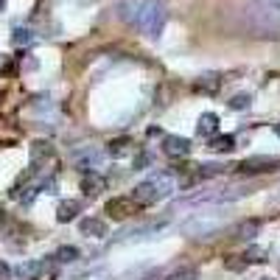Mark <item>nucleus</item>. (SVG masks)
<instances>
[{
  "instance_id": "10",
  "label": "nucleus",
  "mask_w": 280,
  "mask_h": 280,
  "mask_svg": "<svg viewBox=\"0 0 280 280\" xmlns=\"http://www.w3.org/2000/svg\"><path fill=\"white\" fill-rule=\"evenodd\" d=\"M98 160H101V154L95 152V148H84V152H79L76 154V163L81 165V168H95V165H98Z\"/></svg>"
},
{
  "instance_id": "22",
  "label": "nucleus",
  "mask_w": 280,
  "mask_h": 280,
  "mask_svg": "<svg viewBox=\"0 0 280 280\" xmlns=\"http://www.w3.org/2000/svg\"><path fill=\"white\" fill-rule=\"evenodd\" d=\"M227 269H233V272L247 269V261H244V255H233V261H227Z\"/></svg>"
},
{
  "instance_id": "16",
  "label": "nucleus",
  "mask_w": 280,
  "mask_h": 280,
  "mask_svg": "<svg viewBox=\"0 0 280 280\" xmlns=\"http://www.w3.org/2000/svg\"><path fill=\"white\" fill-rule=\"evenodd\" d=\"M261 230V222H255V219H249V222H244L241 227H238V238H255V233Z\"/></svg>"
},
{
  "instance_id": "4",
  "label": "nucleus",
  "mask_w": 280,
  "mask_h": 280,
  "mask_svg": "<svg viewBox=\"0 0 280 280\" xmlns=\"http://www.w3.org/2000/svg\"><path fill=\"white\" fill-rule=\"evenodd\" d=\"M277 165L275 157H247L238 163V171L241 174H261V171H272Z\"/></svg>"
},
{
  "instance_id": "5",
  "label": "nucleus",
  "mask_w": 280,
  "mask_h": 280,
  "mask_svg": "<svg viewBox=\"0 0 280 280\" xmlns=\"http://www.w3.org/2000/svg\"><path fill=\"white\" fill-rule=\"evenodd\" d=\"M163 152L168 154V157H185L190 152V143L185 138H177V135H168V138L163 140Z\"/></svg>"
},
{
  "instance_id": "6",
  "label": "nucleus",
  "mask_w": 280,
  "mask_h": 280,
  "mask_svg": "<svg viewBox=\"0 0 280 280\" xmlns=\"http://www.w3.org/2000/svg\"><path fill=\"white\" fill-rule=\"evenodd\" d=\"M104 188H106V180L101 174H95V171H90V174L81 180V190H84L87 196H98Z\"/></svg>"
},
{
  "instance_id": "7",
  "label": "nucleus",
  "mask_w": 280,
  "mask_h": 280,
  "mask_svg": "<svg viewBox=\"0 0 280 280\" xmlns=\"http://www.w3.org/2000/svg\"><path fill=\"white\" fill-rule=\"evenodd\" d=\"M42 272H45L42 261H28V264H23L20 269H17V277H20V280H39Z\"/></svg>"
},
{
  "instance_id": "1",
  "label": "nucleus",
  "mask_w": 280,
  "mask_h": 280,
  "mask_svg": "<svg viewBox=\"0 0 280 280\" xmlns=\"http://www.w3.org/2000/svg\"><path fill=\"white\" fill-rule=\"evenodd\" d=\"M171 190H174L171 177H168V174H160V177H154V180H148V182H140V185L135 188V196H132V199L138 202V205H152V202L165 199Z\"/></svg>"
},
{
  "instance_id": "28",
  "label": "nucleus",
  "mask_w": 280,
  "mask_h": 280,
  "mask_svg": "<svg viewBox=\"0 0 280 280\" xmlns=\"http://www.w3.org/2000/svg\"><path fill=\"white\" fill-rule=\"evenodd\" d=\"M277 135H280V126H277Z\"/></svg>"
},
{
  "instance_id": "18",
  "label": "nucleus",
  "mask_w": 280,
  "mask_h": 280,
  "mask_svg": "<svg viewBox=\"0 0 280 280\" xmlns=\"http://www.w3.org/2000/svg\"><path fill=\"white\" fill-rule=\"evenodd\" d=\"M196 275H199V272H196L193 266H180V269L171 275V280H196Z\"/></svg>"
},
{
  "instance_id": "17",
  "label": "nucleus",
  "mask_w": 280,
  "mask_h": 280,
  "mask_svg": "<svg viewBox=\"0 0 280 280\" xmlns=\"http://www.w3.org/2000/svg\"><path fill=\"white\" fill-rule=\"evenodd\" d=\"M76 258H79V249L76 247H62L56 252V261H62V264H70V261H76Z\"/></svg>"
},
{
  "instance_id": "2",
  "label": "nucleus",
  "mask_w": 280,
  "mask_h": 280,
  "mask_svg": "<svg viewBox=\"0 0 280 280\" xmlns=\"http://www.w3.org/2000/svg\"><path fill=\"white\" fill-rule=\"evenodd\" d=\"M138 28L143 34H148V37H157L160 31H163V26H165V9H163V3H157V0H146V3L140 6V11H138Z\"/></svg>"
},
{
  "instance_id": "8",
  "label": "nucleus",
  "mask_w": 280,
  "mask_h": 280,
  "mask_svg": "<svg viewBox=\"0 0 280 280\" xmlns=\"http://www.w3.org/2000/svg\"><path fill=\"white\" fill-rule=\"evenodd\" d=\"M81 233L101 238V235H106V224L101 222V219H84V222H81Z\"/></svg>"
},
{
  "instance_id": "26",
  "label": "nucleus",
  "mask_w": 280,
  "mask_h": 280,
  "mask_svg": "<svg viewBox=\"0 0 280 280\" xmlns=\"http://www.w3.org/2000/svg\"><path fill=\"white\" fill-rule=\"evenodd\" d=\"M6 9V0H0V11H3Z\"/></svg>"
},
{
  "instance_id": "14",
  "label": "nucleus",
  "mask_w": 280,
  "mask_h": 280,
  "mask_svg": "<svg viewBox=\"0 0 280 280\" xmlns=\"http://www.w3.org/2000/svg\"><path fill=\"white\" fill-rule=\"evenodd\" d=\"M210 148H216V152H233V148H235V138H233V135H219V138L210 140Z\"/></svg>"
},
{
  "instance_id": "12",
  "label": "nucleus",
  "mask_w": 280,
  "mask_h": 280,
  "mask_svg": "<svg viewBox=\"0 0 280 280\" xmlns=\"http://www.w3.org/2000/svg\"><path fill=\"white\" fill-rule=\"evenodd\" d=\"M76 213H79V202H62L56 210V219L59 222H70V219H76Z\"/></svg>"
},
{
  "instance_id": "27",
  "label": "nucleus",
  "mask_w": 280,
  "mask_h": 280,
  "mask_svg": "<svg viewBox=\"0 0 280 280\" xmlns=\"http://www.w3.org/2000/svg\"><path fill=\"white\" fill-rule=\"evenodd\" d=\"M272 3H275V6H277V9H280V0H272Z\"/></svg>"
},
{
  "instance_id": "3",
  "label": "nucleus",
  "mask_w": 280,
  "mask_h": 280,
  "mask_svg": "<svg viewBox=\"0 0 280 280\" xmlns=\"http://www.w3.org/2000/svg\"><path fill=\"white\" fill-rule=\"evenodd\" d=\"M138 210V202L135 199H126V196H118V199H110L106 202V213H110L112 219H126V216H132V213Z\"/></svg>"
},
{
  "instance_id": "23",
  "label": "nucleus",
  "mask_w": 280,
  "mask_h": 280,
  "mask_svg": "<svg viewBox=\"0 0 280 280\" xmlns=\"http://www.w3.org/2000/svg\"><path fill=\"white\" fill-rule=\"evenodd\" d=\"M261 255H264V252H261V249H247V252H244V261H247V264H255V261H264V258H261Z\"/></svg>"
},
{
  "instance_id": "19",
  "label": "nucleus",
  "mask_w": 280,
  "mask_h": 280,
  "mask_svg": "<svg viewBox=\"0 0 280 280\" xmlns=\"http://www.w3.org/2000/svg\"><path fill=\"white\" fill-rule=\"evenodd\" d=\"M126 146H129V140H126V138L112 140V143H110V154H112V157H121V154L126 152Z\"/></svg>"
},
{
  "instance_id": "15",
  "label": "nucleus",
  "mask_w": 280,
  "mask_h": 280,
  "mask_svg": "<svg viewBox=\"0 0 280 280\" xmlns=\"http://www.w3.org/2000/svg\"><path fill=\"white\" fill-rule=\"evenodd\" d=\"M53 154V148H51V143H45V140H37L31 146V160L34 163H39V160H45V157H51Z\"/></svg>"
},
{
  "instance_id": "13",
  "label": "nucleus",
  "mask_w": 280,
  "mask_h": 280,
  "mask_svg": "<svg viewBox=\"0 0 280 280\" xmlns=\"http://www.w3.org/2000/svg\"><path fill=\"white\" fill-rule=\"evenodd\" d=\"M143 0H126V3H121V17L123 20H138V11H140Z\"/></svg>"
},
{
  "instance_id": "11",
  "label": "nucleus",
  "mask_w": 280,
  "mask_h": 280,
  "mask_svg": "<svg viewBox=\"0 0 280 280\" xmlns=\"http://www.w3.org/2000/svg\"><path fill=\"white\" fill-rule=\"evenodd\" d=\"M196 129H199V135H213L219 129V118L213 115V112H207V115L199 118V126H196Z\"/></svg>"
},
{
  "instance_id": "25",
  "label": "nucleus",
  "mask_w": 280,
  "mask_h": 280,
  "mask_svg": "<svg viewBox=\"0 0 280 280\" xmlns=\"http://www.w3.org/2000/svg\"><path fill=\"white\" fill-rule=\"evenodd\" d=\"M6 275H9V266H6V264H0V277H6Z\"/></svg>"
},
{
  "instance_id": "9",
  "label": "nucleus",
  "mask_w": 280,
  "mask_h": 280,
  "mask_svg": "<svg viewBox=\"0 0 280 280\" xmlns=\"http://www.w3.org/2000/svg\"><path fill=\"white\" fill-rule=\"evenodd\" d=\"M196 87L205 90V93H216L219 87H222V76H219V73H205L199 81H196Z\"/></svg>"
},
{
  "instance_id": "24",
  "label": "nucleus",
  "mask_w": 280,
  "mask_h": 280,
  "mask_svg": "<svg viewBox=\"0 0 280 280\" xmlns=\"http://www.w3.org/2000/svg\"><path fill=\"white\" fill-rule=\"evenodd\" d=\"M148 165V154H138L135 157V168H146Z\"/></svg>"
},
{
  "instance_id": "20",
  "label": "nucleus",
  "mask_w": 280,
  "mask_h": 280,
  "mask_svg": "<svg viewBox=\"0 0 280 280\" xmlns=\"http://www.w3.org/2000/svg\"><path fill=\"white\" fill-rule=\"evenodd\" d=\"M14 42H17V45H31V42H34L31 31H23V28H17V31H14Z\"/></svg>"
},
{
  "instance_id": "21",
  "label": "nucleus",
  "mask_w": 280,
  "mask_h": 280,
  "mask_svg": "<svg viewBox=\"0 0 280 280\" xmlns=\"http://www.w3.org/2000/svg\"><path fill=\"white\" fill-rule=\"evenodd\" d=\"M249 101H252V98L241 93V95H235V98L230 101V106H233V110H247V106H249Z\"/></svg>"
}]
</instances>
